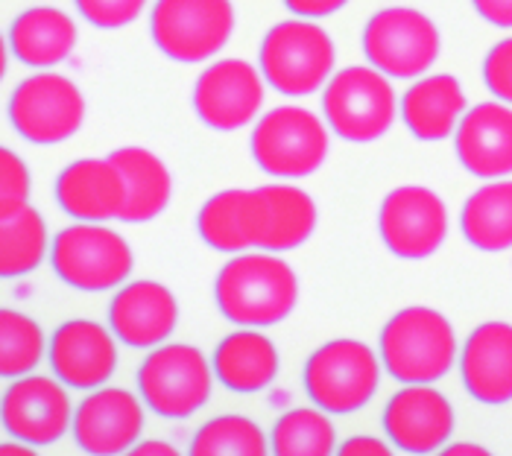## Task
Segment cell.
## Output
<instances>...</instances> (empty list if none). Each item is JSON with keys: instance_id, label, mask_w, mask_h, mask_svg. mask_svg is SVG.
Wrapping results in <instances>:
<instances>
[{"instance_id": "cell-22", "label": "cell", "mask_w": 512, "mask_h": 456, "mask_svg": "<svg viewBox=\"0 0 512 456\" xmlns=\"http://www.w3.org/2000/svg\"><path fill=\"white\" fill-rule=\"evenodd\" d=\"M463 386L474 401L501 407L512 401V325L483 322L477 325L460 354Z\"/></svg>"}, {"instance_id": "cell-21", "label": "cell", "mask_w": 512, "mask_h": 456, "mask_svg": "<svg viewBox=\"0 0 512 456\" xmlns=\"http://www.w3.org/2000/svg\"><path fill=\"white\" fill-rule=\"evenodd\" d=\"M454 150L477 179H507L512 173V106L498 100L469 109L454 132Z\"/></svg>"}, {"instance_id": "cell-38", "label": "cell", "mask_w": 512, "mask_h": 456, "mask_svg": "<svg viewBox=\"0 0 512 456\" xmlns=\"http://www.w3.org/2000/svg\"><path fill=\"white\" fill-rule=\"evenodd\" d=\"M340 454L343 456H390L393 448L375 436H355V439H346L340 445Z\"/></svg>"}, {"instance_id": "cell-33", "label": "cell", "mask_w": 512, "mask_h": 456, "mask_svg": "<svg viewBox=\"0 0 512 456\" xmlns=\"http://www.w3.org/2000/svg\"><path fill=\"white\" fill-rule=\"evenodd\" d=\"M30 205V170L24 158L9 147L0 150V214Z\"/></svg>"}, {"instance_id": "cell-17", "label": "cell", "mask_w": 512, "mask_h": 456, "mask_svg": "<svg viewBox=\"0 0 512 456\" xmlns=\"http://www.w3.org/2000/svg\"><path fill=\"white\" fill-rule=\"evenodd\" d=\"M53 375L71 389H100L118 372V337L94 319H68L50 337Z\"/></svg>"}, {"instance_id": "cell-6", "label": "cell", "mask_w": 512, "mask_h": 456, "mask_svg": "<svg viewBox=\"0 0 512 456\" xmlns=\"http://www.w3.org/2000/svg\"><path fill=\"white\" fill-rule=\"evenodd\" d=\"M255 164L276 179H308L328 158V123L302 106H276L249 138Z\"/></svg>"}, {"instance_id": "cell-11", "label": "cell", "mask_w": 512, "mask_h": 456, "mask_svg": "<svg viewBox=\"0 0 512 456\" xmlns=\"http://www.w3.org/2000/svg\"><path fill=\"white\" fill-rule=\"evenodd\" d=\"M12 129L39 147H53L74 138L85 123V97L74 79L39 71L18 82L9 97Z\"/></svg>"}, {"instance_id": "cell-16", "label": "cell", "mask_w": 512, "mask_h": 456, "mask_svg": "<svg viewBox=\"0 0 512 456\" xmlns=\"http://www.w3.org/2000/svg\"><path fill=\"white\" fill-rule=\"evenodd\" d=\"M144 398L123 386H100L79 401L74 413V442L85 454H126L144 433Z\"/></svg>"}, {"instance_id": "cell-13", "label": "cell", "mask_w": 512, "mask_h": 456, "mask_svg": "<svg viewBox=\"0 0 512 456\" xmlns=\"http://www.w3.org/2000/svg\"><path fill=\"white\" fill-rule=\"evenodd\" d=\"M378 228L395 258L422 261L431 258L448 237V208L431 188L404 185L384 196Z\"/></svg>"}, {"instance_id": "cell-1", "label": "cell", "mask_w": 512, "mask_h": 456, "mask_svg": "<svg viewBox=\"0 0 512 456\" xmlns=\"http://www.w3.org/2000/svg\"><path fill=\"white\" fill-rule=\"evenodd\" d=\"M220 313L237 328H270L299 304V275L278 252H237L214 281Z\"/></svg>"}, {"instance_id": "cell-28", "label": "cell", "mask_w": 512, "mask_h": 456, "mask_svg": "<svg viewBox=\"0 0 512 456\" xmlns=\"http://www.w3.org/2000/svg\"><path fill=\"white\" fill-rule=\"evenodd\" d=\"M47 223L33 205L12 214H0V275L21 278L30 275L47 258Z\"/></svg>"}, {"instance_id": "cell-39", "label": "cell", "mask_w": 512, "mask_h": 456, "mask_svg": "<svg viewBox=\"0 0 512 456\" xmlns=\"http://www.w3.org/2000/svg\"><path fill=\"white\" fill-rule=\"evenodd\" d=\"M132 454L135 456H176L179 451H176L170 442H158V439H150V442H138V445L132 448Z\"/></svg>"}, {"instance_id": "cell-30", "label": "cell", "mask_w": 512, "mask_h": 456, "mask_svg": "<svg viewBox=\"0 0 512 456\" xmlns=\"http://www.w3.org/2000/svg\"><path fill=\"white\" fill-rule=\"evenodd\" d=\"M47 342L41 325L12 307L0 310V375L6 380L24 378L33 375V369L39 366L47 354Z\"/></svg>"}, {"instance_id": "cell-36", "label": "cell", "mask_w": 512, "mask_h": 456, "mask_svg": "<svg viewBox=\"0 0 512 456\" xmlns=\"http://www.w3.org/2000/svg\"><path fill=\"white\" fill-rule=\"evenodd\" d=\"M349 0H284V6L296 15V18H328L334 12H340Z\"/></svg>"}, {"instance_id": "cell-31", "label": "cell", "mask_w": 512, "mask_h": 456, "mask_svg": "<svg viewBox=\"0 0 512 456\" xmlns=\"http://www.w3.org/2000/svg\"><path fill=\"white\" fill-rule=\"evenodd\" d=\"M270 448L273 445L252 418L217 416L197 430L191 456H267Z\"/></svg>"}, {"instance_id": "cell-37", "label": "cell", "mask_w": 512, "mask_h": 456, "mask_svg": "<svg viewBox=\"0 0 512 456\" xmlns=\"http://www.w3.org/2000/svg\"><path fill=\"white\" fill-rule=\"evenodd\" d=\"M472 6L492 27L512 30V0H472Z\"/></svg>"}, {"instance_id": "cell-7", "label": "cell", "mask_w": 512, "mask_h": 456, "mask_svg": "<svg viewBox=\"0 0 512 456\" xmlns=\"http://www.w3.org/2000/svg\"><path fill=\"white\" fill-rule=\"evenodd\" d=\"M381 383V360L366 342L340 337L319 345L305 363V392L334 416L363 410Z\"/></svg>"}, {"instance_id": "cell-26", "label": "cell", "mask_w": 512, "mask_h": 456, "mask_svg": "<svg viewBox=\"0 0 512 456\" xmlns=\"http://www.w3.org/2000/svg\"><path fill=\"white\" fill-rule=\"evenodd\" d=\"M109 158L118 164L126 182V208L120 223L156 220L173 196V179L167 164L144 147H120Z\"/></svg>"}, {"instance_id": "cell-25", "label": "cell", "mask_w": 512, "mask_h": 456, "mask_svg": "<svg viewBox=\"0 0 512 456\" xmlns=\"http://www.w3.org/2000/svg\"><path fill=\"white\" fill-rule=\"evenodd\" d=\"M211 366L217 383H223L229 392L252 395L276 383L281 360L276 342L261 334V328H240L226 340H220V345L214 348Z\"/></svg>"}, {"instance_id": "cell-10", "label": "cell", "mask_w": 512, "mask_h": 456, "mask_svg": "<svg viewBox=\"0 0 512 456\" xmlns=\"http://www.w3.org/2000/svg\"><path fill=\"white\" fill-rule=\"evenodd\" d=\"M442 38L434 21L410 6H390L363 27V53L390 79H419L439 59Z\"/></svg>"}, {"instance_id": "cell-3", "label": "cell", "mask_w": 512, "mask_h": 456, "mask_svg": "<svg viewBox=\"0 0 512 456\" xmlns=\"http://www.w3.org/2000/svg\"><path fill=\"white\" fill-rule=\"evenodd\" d=\"M401 103L390 76L372 65H352L328 79L322 114L328 129L352 144H369L393 129Z\"/></svg>"}, {"instance_id": "cell-19", "label": "cell", "mask_w": 512, "mask_h": 456, "mask_svg": "<svg viewBox=\"0 0 512 456\" xmlns=\"http://www.w3.org/2000/svg\"><path fill=\"white\" fill-rule=\"evenodd\" d=\"M179 325L176 296L150 278L123 284L109 304V328L129 348H156Z\"/></svg>"}, {"instance_id": "cell-32", "label": "cell", "mask_w": 512, "mask_h": 456, "mask_svg": "<svg viewBox=\"0 0 512 456\" xmlns=\"http://www.w3.org/2000/svg\"><path fill=\"white\" fill-rule=\"evenodd\" d=\"M240 196L243 190H220L214 193L197 214V231L199 237L223 255H237L246 252L249 243L240 231Z\"/></svg>"}, {"instance_id": "cell-2", "label": "cell", "mask_w": 512, "mask_h": 456, "mask_svg": "<svg viewBox=\"0 0 512 456\" xmlns=\"http://www.w3.org/2000/svg\"><path fill=\"white\" fill-rule=\"evenodd\" d=\"M381 363L398 383H436L457 363V334L434 307H404L381 331Z\"/></svg>"}, {"instance_id": "cell-40", "label": "cell", "mask_w": 512, "mask_h": 456, "mask_svg": "<svg viewBox=\"0 0 512 456\" xmlns=\"http://www.w3.org/2000/svg\"><path fill=\"white\" fill-rule=\"evenodd\" d=\"M489 451L483 445H472V442H457V445H445L442 456H486Z\"/></svg>"}, {"instance_id": "cell-15", "label": "cell", "mask_w": 512, "mask_h": 456, "mask_svg": "<svg viewBox=\"0 0 512 456\" xmlns=\"http://www.w3.org/2000/svg\"><path fill=\"white\" fill-rule=\"evenodd\" d=\"M264 74L246 59H220L199 74L194 112L214 132L249 126L264 106Z\"/></svg>"}, {"instance_id": "cell-12", "label": "cell", "mask_w": 512, "mask_h": 456, "mask_svg": "<svg viewBox=\"0 0 512 456\" xmlns=\"http://www.w3.org/2000/svg\"><path fill=\"white\" fill-rule=\"evenodd\" d=\"M240 231L249 249L290 252L316 231V202L296 185H261L240 196Z\"/></svg>"}, {"instance_id": "cell-23", "label": "cell", "mask_w": 512, "mask_h": 456, "mask_svg": "<svg viewBox=\"0 0 512 456\" xmlns=\"http://www.w3.org/2000/svg\"><path fill=\"white\" fill-rule=\"evenodd\" d=\"M466 112L463 85L451 74L419 76L401 97V120L419 141H445Z\"/></svg>"}, {"instance_id": "cell-5", "label": "cell", "mask_w": 512, "mask_h": 456, "mask_svg": "<svg viewBox=\"0 0 512 456\" xmlns=\"http://www.w3.org/2000/svg\"><path fill=\"white\" fill-rule=\"evenodd\" d=\"M50 264L59 281L79 293H106L126 284L135 255L126 237L106 223H74L53 237Z\"/></svg>"}, {"instance_id": "cell-34", "label": "cell", "mask_w": 512, "mask_h": 456, "mask_svg": "<svg viewBox=\"0 0 512 456\" xmlns=\"http://www.w3.org/2000/svg\"><path fill=\"white\" fill-rule=\"evenodd\" d=\"M74 3L79 15L97 30L129 27L147 9V0H74Z\"/></svg>"}, {"instance_id": "cell-24", "label": "cell", "mask_w": 512, "mask_h": 456, "mask_svg": "<svg viewBox=\"0 0 512 456\" xmlns=\"http://www.w3.org/2000/svg\"><path fill=\"white\" fill-rule=\"evenodd\" d=\"M9 50L27 68H56L77 47V24L68 12L56 6H33L24 9L9 24Z\"/></svg>"}, {"instance_id": "cell-20", "label": "cell", "mask_w": 512, "mask_h": 456, "mask_svg": "<svg viewBox=\"0 0 512 456\" xmlns=\"http://www.w3.org/2000/svg\"><path fill=\"white\" fill-rule=\"evenodd\" d=\"M59 208L79 223L120 220L126 208V182L112 158H79L56 179Z\"/></svg>"}, {"instance_id": "cell-14", "label": "cell", "mask_w": 512, "mask_h": 456, "mask_svg": "<svg viewBox=\"0 0 512 456\" xmlns=\"http://www.w3.org/2000/svg\"><path fill=\"white\" fill-rule=\"evenodd\" d=\"M74 404L59 378L24 375L3 392V430L33 448H47L74 430Z\"/></svg>"}, {"instance_id": "cell-29", "label": "cell", "mask_w": 512, "mask_h": 456, "mask_svg": "<svg viewBox=\"0 0 512 456\" xmlns=\"http://www.w3.org/2000/svg\"><path fill=\"white\" fill-rule=\"evenodd\" d=\"M270 445L278 456H328L337 451V433L322 407H296L278 418Z\"/></svg>"}, {"instance_id": "cell-9", "label": "cell", "mask_w": 512, "mask_h": 456, "mask_svg": "<svg viewBox=\"0 0 512 456\" xmlns=\"http://www.w3.org/2000/svg\"><path fill=\"white\" fill-rule=\"evenodd\" d=\"M150 33L167 59L199 65L229 44L235 33V6L232 0H156Z\"/></svg>"}, {"instance_id": "cell-27", "label": "cell", "mask_w": 512, "mask_h": 456, "mask_svg": "<svg viewBox=\"0 0 512 456\" xmlns=\"http://www.w3.org/2000/svg\"><path fill=\"white\" fill-rule=\"evenodd\" d=\"M463 237L480 252L512 249V182L492 179L466 199L460 214Z\"/></svg>"}, {"instance_id": "cell-35", "label": "cell", "mask_w": 512, "mask_h": 456, "mask_svg": "<svg viewBox=\"0 0 512 456\" xmlns=\"http://www.w3.org/2000/svg\"><path fill=\"white\" fill-rule=\"evenodd\" d=\"M483 82L492 91V97L512 103V38L498 41L486 62H483Z\"/></svg>"}, {"instance_id": "cell-8", "label": "cell", "mask_w": 512, "mask_h": 456, "mask_svg": "<svg viewBox=\"0 0 512 456\" xmlns=\"http://www.w3.org/2000/svg\"><path fill=\"white\" fill-rule=\"evenodd\" d=\"M214 366L188 342L156 345L138 369V395L161 418L199 413L214 392Z\"/></svg>"}, {"instance_id": "cell-18", "label": "cell", "mask_w": 512, "mask_h": 456, "mask_svg": "<svg viewBox=\"0 0 512 456\" xmlns=\"http://www.w3.org/2000/svg\"><path fill=\"white\" fill-rule=\"evenodd\" d=\"M384 430L404 454H436L454 433V407L431 383H404L384 407Z\"/></svg>"}, {"instance_id": "cell-41", "label": "cell", "mask_w": 512, "mask_h": 456, "mask_svg": "<svg viewBox=\"0 0 512 456\" xmlns=\"http://www.w3.org/2000/svg\"><path fill=\"white\" fill-rule=\"evenodd\" d=\"M33 445H27V442H21V439H15V442H3V448H0V456H33Z\"/></svg>"}, {"instance_id": "cell-4", "label": "cell", "mask_w": 512, "mask_h": 456, "mask_svg": "<svg viewBox=\"0 0 512 456\" xmlns=\"http://www.w3.org/2000/svg\"><path fill=\"white\" fill-rule=\"evenodd\" d=\"M337 50L331 36L311 18H293L276 24L258 53V68L270 88L284 97L316 94L334 76Z\"/></svg>"}]
</instances>
